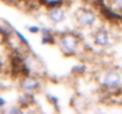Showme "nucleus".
<instances>
[{
  "mask_svg": "<svg viewBox=\"0 0 122 114\" xmlns=\"http://www.w3.org/2000/svg\"><path fill=\"white\" fill-rule=\"evenodd\" d=\"M60 43H61V49L65 51V53L67 55H72L76 52L77 48H78V38L71 33H66L61 37L60 39Z\"/></svg>",
  "mask_w": 122,
  "mask_h": 114,
  "instance_id": "obj_1",
  "label": "nucleus"
},
{
  "mask_svg": "<svg viewBox=\"0 0 122 114\" xmlns=\"http://www.w3.org/2000/svg\"><path fill=\"white\" fill-rule=\"evenodd\" d=\"M122 83V75L118 71L115 70H110L108 71L104 76H103V81L102 84L105 88L112 89V88H118Z\"/></svg>",
  "mask_w": 122,
  "mask_h": 114,
  "instance_id": "obj_2",
  "label": "nucleus"
},
{
  "mask_svg": "<svg viewBox=\"0 0 122 114\" xmlns=\"http://www.w3.org/2000/svg\"><path fill=\"white\" fill-rule=\"evenodd\" d=\"M77 20L79 22L80 25L86 26V27H90V26H92L96 23L97 17H96V14L92 11L80 10L79 12H77Z\"/></svg>",
  "mask_w": 122,
  "mask_h": 114,
  "instance_id": "obj_3",
  "label": "nucleus"
},
{
  "mask_svg": "<svg viewBox=\"0 0 122 114\" xmlns=\"http://www.w3.org/2000/svg\"><path fill=\"white\" fill-rule=\"evenodd\" d=\"M48 18L51 23L54 24H59L61 22H64L66 18V12L65 10H62L61 7L56 6V7H51L50 11L48 12Z\"/></svg>",
  "mask_w": 122,
  "mask_h": 114,
  "instance_id": "obj_4",
  "label": "nucleus"
},
{
  "mask_svg": "<svg viewBox=\"0 0 122 114\" xmlns=\"http://www.w3.org/2000/svg\"><path fill=\"white\" fill-rule=\"evenodd\" d=\"M40 87V82L35 79V77H31V76H25L22 81H20V88L28 93H31V92H35L36 89H38Z\"/></svg>",
  "mask_w": 122,
  "mask_h": 114,
  "instance_id": "obj_5",
  "label": "nucleus"
},
{
  "mask_svg": "<svg viewBox=\"0 0 122 114\" xmlns=\"http://www.w3.org/2000/svg\"><path fill=\"white\" fill-rule=\"evenodd\" d=\"M93 42L96 45H99V46H105L109 44L110 42V35L107 30H98L95 32V36H93Z\"/></svg>",
  "mask_w": 122,
  "mask_h": 114,
  "instance_id": "obj_6",
  "label": "nucleus"
},
{
  "mask_svg": "<svg viewBox=\"0 0 122 114\" xmlns=\"http://www.w3.org/2000/svg\"><path fill=\"white\" fill-rule=\"evenodd\" d=\"M40 1L47 7H56L62 4V0H40Z\"/></svg>",
  "mask_w": 122,
  "mask_h": 114,
  "instance_id": "obj_7",
  "label": "nucleus"
},
{
  "mask_svg": "<svg viewBox=\"0 0 122 114\" xmlns=\"http://www.w3.org/2000/svg\"><path fill=\"white\" fill-rule=\"evenodd\" d=\"M28 30H29L30 32H32V33H37V32L40 31V29H38L37 26H29Z\"/></svg>",
  "mask_w": 122,
  "mask_h": 114,
  "instance_id": "obj_8",
  "label": "nucleus"
},
{
  "mask_svg": "<svg viewBox=\"0 0 122 114\" xmlns=\"http://www.w3.org/2000/svg\"><path fill=\"white\" fill-rule=\"evenodd\" d=\"M10 112H11V113H20L22 109H20V108H17V107H13V108L10 109Z\"/></svg>",
  "mask_w": 122,
  "mask_h": 114,
  "instance_id": "obj_9",
  "label": "nucleus"
},
{
  "mask_svg": "<svg viewBox=\"0 0 122 114\" xmlns=\"http://www.w3.org/2000/svg\"><path fill=\"white\" fill-rule=\"evenodd\" d=\"M114 3L116 4V6H117V7L122 9V0H114Z\"/></svg>",
  "mask_w": 122,
  "mask_h": 114,
  "instance_id": "obj_10",
  "label": "nucleus"
},
{
  "mask_svg": "<svg viewBox=\"0 0 122 114\" xmlns=\"http://www.w3.org/2000/svg\"><path fill=\"white\" fill-rule=\"evenodd\" d=\"M5 103H6V101L3 97H0V106H5Z\"/></svg>",
  "mask_w": 122,
  "mask_h": 114,
  "instance_id": "obj_11",
  "label": "nucleus"
},
{
  "mask_svg": "<svg viewBox=\"0 0 122 114\" xmlns=\"http://www.w3.org/2000/svg\"><path fill=\"white\" fill-rule=\"evenodd\" d=\"M6 1H9V3H12V4H16L18 0H6Z\"/></svg>",
  "mask_w": 122,
  "mask_h": 114,
  "instance_id": "obj_12",
  "label": "nucleus"
}]
</instances>
